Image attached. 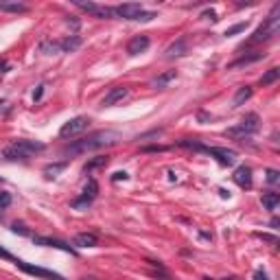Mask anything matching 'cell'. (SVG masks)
Wrapping results in <instances>:
<instances>
[{
  "instance_id": "obj_1",
  "label": "cell",
  "mask_w": 280,
  "mask_h": 280,
  "mask_svg": "<svg viewBox=\"0 0 280 280\" xmlns=\"http://www.w3.org/2000/svg\"><path fill=\"white\" fill-rule=\"evenodd\" d=\"M120 134L118 132H112V129H101V132H94L90 136L81 138V140H74L64 147V156H81V153L88 151H96V149H103V147H112V144L120 142Z\"/></svg>"
},
{
  "instance_id": "obj_2",
  "label": "cell",
  "mask_w": 280,
  "mask_h": 280,
  "mask_svg": "<svg viewBox=\"0 0 280 280\" xmlns=\"http://www.w3.org/2000/svg\"><path fill=\"white\" fill-rule=\"evenodd\" d=\"M46 149V144L42 140H13L11 144H7L2 151V158L4 160H29L31 156L35 153H42Z\"/></svg>"
},
{
  "instance_id": "obj_3",
  "label": "cell",
  "mask_w": 280,
  "mask_h": 280,
  "mask_svg": "<svg viewBox=\"0 0 280 280\" xmlns=\"http://www.w3.org/2000/svg\"><path fill=\"white\" fill-rule=\"evenodd\" d=\"M180 147H188V149H195V151H202V153H208L210 158L219 162L221 166H232L236 162V151L232 149H226V147H206V144H199V142H190V140H180Z\"/></svg>"
},
{
  "instance_id": "obj_4",
  "label": "cell",
  "mask_w": 280,
  "mask_h": 280,
  "mask_svg": "<svg viewBox=\"0 0 280 280\" xmlns=\"http://www.w3.org/2000/svg\"><path fill=\"white\" fill-rule=\"evenodd\" d=\"M258 129H260V118H258V114H247L239 125H234V127L226 129V136H228V138H234V140H243V138H247V136H252V134H256Z\"/></svg>"
},
{
  "instance_id": "obj_5",
  "label": "cell",
  "mask_w": 280,
  "mask_h": 280,
  "mask_svg": "<svg viewBox=\"0 0 280 280\" xmlns=\"http://www.w3.org/2000/svg\"><path fill=\"white\" fill-rule=\"evenodd\" d=\"M278 11H280V4H276V7L272 9V13H269V18H267V20H265V24H260L258 29H256V33L252 35L250 44H258V42H267L272 35H276L278 24H280Z\"/></svg>"
},
{
  "instance_id": "obj_6",
  "label": "cell",
  "mask_w": 280,
  "mask_h": 280,
  "mask_svg": "<svg viewBox=\"0 0 280 280\" xmlns=\"http://www.w3.org/2000/svg\"><path fill=\"white\" fill-rule=\"evenodd\" d=\"M88 125H90V118H88V116H74V118H70L68 123L62 125L59 136L62 138H74V136H79V134L86 132Z\"/></svg>"
},
{
  "instance_id": "obj_7",
  "label": "cell",
  "mask_w": 280,
  "mask_h": 280,
  "mask_svg": "<svg viewBox=\"0 0 280 280\" xmlns=\"http://www.w3.org/2000/svg\"><path fill=\"white\" fill-rule=\"evenodd\" d=\"M16 267H18V269H22L24 274H29V276H35V278H44V280H64V276H59V274H57V272H53V269L37 267V265L24 263V260H20V258L16 260Z\"/></svg>"
},
{
  "instance_id": "obj_8",
  "label": "cell",
  "mask_w": 280,
  "mask_h": 280,
  "mask_svg": "<svg viewBox=\"0 0 280 280\" xmlns=\"http://www.w3.org/2000/svg\"><path fill=\"white\" fill-rule=\"evenodd\" d=\"M96 195H99V184H96V180H88L86 188H83V195H81V197H77V199H72L70 206L79 208V210H86L96 199Z\"/></svg>"
},
{
  "instance_id": "obj_9",
  "label": "cell",
  "mask_w": 280,
  "mask_h": 280,
  "mask_svg": "<svg viewBox=\"0 0 280 280\" xmlns=\"http://www.w3.org/2000/svg\"><path fill=\"white\" fill-rule=\"evenodd\" d=\"M81 11L90 13V16L99 18V20H107V18H114V9L112 7H103V4H96V2H74Z\"/></svg>"
},
{
  "instance_id": "obj_10",
  "label": "cell",
  "mask_w": 280,
  "mask_h": 280,
  "mask_svg": "<svg viewBox=\"0 0 280 280\" xmlns=\"http://www.w3.org/2000/svg\"><path fill=\"white\" fill-rule=\"evenodd\" d=\"M142 11H144V9H142V4H140V2H125V4L114 7V16L123 18V20H138Z\"/></svg>"
},
{
  "instance_id": "obj_11",
  "label": "cell",
  "mask_w": 280,
  "mask_h": 280,
  "mask_svg": "<svg viewBox=\"0 0 280 280\" xmlns=\"http://www.w3.org/2000/svg\"><path fill=\"white\" fill-rule=\"evenodd\" d=\"M33 241L37 245H44V247H55V250H62V252H68V254L77 256V250H74L72 245L64 243V241L59 239H50V236H33Z\"/></svg>"
},
{
  "instance_id": "obj_12",
  "label": "cell",
  "mask_w": 280,
  "mask_h": 280,
  "mask_svg": "<svg viewBox=\"0 0 280 280\" xmlns=\"http://www.w3.org/2000/svg\"><path fill=\"white\" fill-rule=\"evenodd\" d=\"M149 44H151V40H149V35H136V37H132V40L127 42V55H132V57H136V55L144 53V50L149 48Z\"/></svg>"
},
{
  "instance_id": "obj_13",
  "label": "cell",
  "mask_w": 280,
  "mask_h": 280,
  "mask_svg": "<svg viewBox=\"0 0 280 280\" xmlns=\"http://www.w3.org/2000/svg\"><path fill=\"white\" fill-rule=\"evenodd\" d=\"M127 94H129V90H127V88H125V86L112 88V90L105 94V99H103V107H112V105H116V103H118V101H123Z\"/></svg>"
},
{
  "instance_id": "obj_14",
  "label": "cell",
  "mask_w": 280,
  "mask_h": 280,
  "mask_svg": "<svg viewBox=\"0 0 280 280\" xmlns=\"http://www.w3.org/2000/svg\"><path fill=\"white\" fill-rule=\"evenodd\" d=\"M232 180H234L241 188H252V169L245 164L239 166V169L234 171V175H232Z\"/></svg>"
},
{
  "instance_id": "obj_15",
  "label": "cell",
  "mask_w": 280,
  "mask_h": 280,
  "mask_svg": "<svg viewBox=\"0 0 280 280\" xmlns=\"http://www.w3.org/2000/svg\"><path fill=\"white\" fill-rule=\"evenodd\" d=\"M81 37L79 35H68L64 40H59V53H74V50L81 46Z\"/></svg>"
},
{
  "instance_id": "obj_16",
  "label": "cell",
  "mask_w": 280,
  "mask_h": 280,
  "mask_svg": "<svg viewBox=\"0 0 280 280\" xmlns=\"http://www.w3.org/2000/svg\"><path fill=\"white\" fill-rule=\"evenodd\" d=\"M74 245L77 247H96L99 245V236L92 234V232H79L74 236Z\"/></svg>"
},
{
  "instance_id": "obj_17",
  "label": "cell",
  "mask_w": 280,
  "mask_h": 280,
  "mask_svg": "<svg viewBox=\"0 0 280 280\" xmlns=\"http://www.w3.org/2000/svg\"><path fill=\"white\" fill-rule=\"evenodd\" d=\"M186 50H188V46H186V40H184V37H180V40L173 42V44L166 48V57H169V59L182 57V55H186Z\"/></svg>"
},
{
  "instance_id": "obj_18",
  "label": "cell",
  "mask_w": 280,
  "mask_h": 280,
  "mask_svg": "<svg viewBox=\"0 0 280 280\" xmlns=\"http://www.w3.org/2000/svg\"><path fill=\"white\" fill-rule=\"evenodd\" d=\"M252 94H254V90H252L250 86H241L239 90H236V94H234V99H232V105L234 107H239V105H243L245 101H250L252 99Z\"/></svg>"
},
{
  "instance_id": "obj_19",
  "label": "cell",
  "mask_w": 280,
  "mask_h": 280,
  "mask_svg": "<svg viewBox=\"0 0 280 280\" xmlns=\"http://www.w3.org/2000/svg\"><path fill=\"white\" fill-rule=\"evenodd\" d=\"M0 11H7V13H26L29 7L18 0H9V2H0Z\"/></svg>"
},
{
  "instance_id": "obj_20",
  "label": "cell",
  "mask_w": 280,
  "mask_h": 280,
  "mask_svg": "<svg viewBox=\"0 0 280 280\" xmlns=\"http://www.w3.org/2000/svg\"><path fill=\"white\" fill-rule=\"evenodd\" d=\"M107 162H110V156H96V158H92L90 162H88L86 166H83V171L86 173H92L94 169H101V166H107Z\"/></svg>"
},
{
  "instance_id": "obj_21",
  "label": "cell",
  "mask_w": 280,
  "mask_h": 280,
  "mask_svg": "<svg viewBox=\"0 0 280 280\" xmlns=\"http://www.w3.org/2000/svg\"><path fill=\"white\" fill-rule=\"evenodd\" d=\"M265 53H254V55H243V57H239L236 62H232L228 68H236V66H245V64H254L258 62V59H263Z\"/></svg>"
},
{
  "instance_id": "obj_22",
  "label": "cell",
  "mask_w": 280,
  "mask_h": 280,
  "mask_svg": "<svg viewBox=\"0 0 280 280\" xmlns=\"http://www.w3.org/2000/svg\"><path fill=\"white\" fill-rule=\"evenodd\" d=\"M66 166H68V160H64V162H55V164H48V166H44V175L48 177V180H50V177H57L64 169H66Z\"/></svg>"
},
{
  "instance_id": "obj_23",
  "label": "cell",
  "mask_w": 280,
  "mask_h": 280,
  "mask_svg": "<svg viewBox=\"0 0 280 280\" xmlns=\"http://www.w3.org/2000/svg\"><path fill=\"white\" fill-rule=\"evenodd\" d=\"M260 202H263V206L267 210H276V206L280 204V195L278 193H263Z\"/></svg>"
},
{
  "instance_id": "obj_24",
  "label": "cell",
  "mask_w": 280,
  "mask_h": 280,
  "mask_svg": "<svg viewBox=\"0 0 280 280\" xmlns=\"http://www.w3.org/2000/svg\"><path fill=\"white\" fill-rule=\"evenodd\" d=\"M40 50L44 55H55V53H59V40H44L40 44Z\"/></svg>"
},
{
  "instance_id": "obj_25",
  "label": "cell",
  "mask_w": 280,
  "mask_h": 280,
  "mask_svg": "<svg viewBox=\"0 0 280 280\" xmlns=\"http://www.w3.org/2000/svg\"><path fill=\"white\" fill-rule=\"evenodd\" d=\"M278 77H280V68H269L267 72L260 77V86H272L274 81H278Z\"/></svg>"
},
{
  "instance_id": "obj_26",
  "label": "cell",
  "mask_w": 280,
  "mask_h": 280,
  "mask_svg": "<svg viewBox=\"0 0 280 280\" xmlns=\"http://www.w3.org/2000/svg\"><path fill=\"white\" fill-rule=\"evenodd\" d=\"M175 77H177V72H175V70H166L164 74H160V77H158L156 81H153V86H156V88H164L166 83H169V81H173Z\"/></svg>"
},
{
  "instance_id": "obj_27",
  "label": "cell",
  "mask_w": 280,
  "mask_h": 280,
  "mask_svg": "<svg viewBox=\"0 0 280 280\" xmlns=\"http://www.w3.org/2000/svg\"><path fill=\"white\" fill-rule=\"evenodd\" d=\"M247 29V22H239V24H234V26H230V29L226 31V35L230 37V35H236V33H243V31Z\"/></svg>"
},
{
  "instance_id": "obj_28",
  "label": "cell",
  "mask_w": 280,
  "mask_h": 280,
  "mask_svg": "<svg viewBox=\"0 0 280 280\" xmlns=\"http://www.w3.org/2000/svg\"><path fill=\"white\" fill-rule=\"evenodd\" d=\"M11 230L13 232H16V234H22V236H29V230H26V228H24V223H13V226H11Z\"/></svg>"
},
{
  "instance_id": "obj_29",
  "label": "cell",
  "mask_w": 280,
  "mask_h": 280,
  "mask_svg": "<svg viewBox=\"0 0 280 280\" xmlns=\"http://www.w3.org/2000/svg\"><path fill=\"white\" fill-rule=\"evenodd\" d=\"M278 180H280V173H278V171H276V169H269V171H267V182H269V184H276Z\"/></svg>"
},
{
  "instance_id": "obj_30",
  "label": "cell",
  "mask_w": 280,
  "mask_h": 280,
  "mask_svg": "<svg viewBox=\"0 0 280 280\" xmlns=\"http://www.w3.org/2000/svg\"><path fill=\"white\" fill-rule=\"evenodd\" d=\"M9 204H11V195H9V193H0V210L7 208Z\"/></svg>"
},
{
  "instance_id": "obj_31",
  "label": "cell",
  "mask_w": 280,
  "mask_h": 280,
  "mask_svg": "<svg viewBox=\"0 0 280 280\" xmlns=\"http://www.w3.org/2000/svg\"><path fill=\"white\" fill-rule=\"evenodd\" d=\"M0 258H7V260H13V263H16V260H18V258H16V256H13V254H11V252H9V250H4V247H2V245H0Z\"/></svg>"
},
{
  "instance_id": "obj_32",
  "label": "cell",
  "mask_w": 280,
  "mask_h": 280,
  "mask_svg": "<svg viewBox=\"0 0 280 280\" xmlns=\"http://www.w3.org/2000/svg\"><path fill=\"white\" fill-rule=\"evenodd\" d=\"M258 239H263V241H267V243H272V245H276L278 243V239L274 234H256Z\"/></svg>"
},
{
  "instance_id": "obj_33",
  "label": "cell",
  "mask_w": 280,
  "mask_h": 280,
  "mask_svg": "<svg viewBox=\"0 0 280 280\" xmlns=\"http://www.w3.org/2000/svg\"><path fill=\"white\" fill-rule=\"evenodd\" d=\"M254 280H269V276L265 274V269H256V272H254Z\"/></svg>"
},
{
  "instance_id": "obj_34",
  "label": "cell",
  "mask_w": 280,
  "mask_h": 280,
  "mask_svg": "<svg viewBox=\"0 0 280 280\" xmlns=\"http://www.w3.org/2000/svg\"><path fill=\"white\" fill-rule=\"evenodd\" d=\"M202 18H206V20H217V13H214V9H208V11L202 13Z\"/></svg>"
},
{
  "instance_id": "obj_35",
  "label": "cell",
  "mask_w": 280,
  "mask_h": 280,
  "mask_svg": "<svg viewBox=\"0 0 280 280\" xmlns=\"http://www.w3.org/2000/svg\"><path fill=\"white\" fill-rule=\"evenodd\" d=\"M127 177H129V175L125 173V171H118V173H114V177H112V180H114V182H120V180H123V182H125Z\"/></svg>"
},
{
  "instance_id": "obj_36",
  "label": "cell",
  "mask_w": 280,
  "mask_h": 280,
  "mask_svg": "<svg viewBox=\"0 0 280 280\" xmlns=\"http://www.w3.org/2000/svg\"><path fill=\"white\" fill-rule=\"evenodd\" d=\"M42 94H44V86H37V90L33 92V101H40Z\"/></svg>"
},
{
  "instance_id": "obj_37",
  "label": "cell",
  "mask_w": 280,
  "mask_h": 280,
  "mask_svg": "<svg viewBox=\"0 0 280 280\" xmlns=\"http://www.w3.org/2000/svg\"><path fill=\"white\" fill-rule=\"evenodd\" d=\"M9 68V64H7V59H2L0 57V72H4V70Z\"/></svg>"
},
{
  "instance_id": "obj_38",
  "label": "cell",
  "mask_w": 280,
  "mask_h": 280,
  "mask_svg": "<svg viewBox=\"0 0 280 280\" xmlns=\"http://www.w3.org/2000/svg\"><path fill=\"white\" fill-rule=\"evenodd\" d=\"M278 223H280V221H278V217H274V219H272V223H269V226H272L274 230H276V228H278Z\"/></svg>"
},
{
  "instance_id": "obj_39",
  "label": "cell",
  "mask_w": 280,
  "mask_h": 280,
  "mask_svg": "<svg viewBox=\"0 0 280 280\" xmlns=\"http://www.w3.org/2000/svg\"><path fill=\"white\" fill-rule=\"evenodd\" d=\"M219 193H221V197H230V193L226 188H219Z\"/></svg>"
},
{
  "instance_id": "obj_40",
  "label": "cell",
  "mask_w": 280,
  "mask_h": 280,
  "mask_svg": "<svg viewBox=\"0 0 280 280\" xmlns=\"http://www.w3.org/2000/svg\"><path fill=\"white\" fill-rule=\"evenodd\" d=\"M204 280H210V278H204Z\"/></svg>"
},
{
  "instance_id": "obj_41",
  "label": "cell",
  "mask_w": 280,
  "mask_h": 280,
  "mask_svg": "<svg viewBox=\"0 0 280 280\" xmlns=\"http://www.w3.org/2000/svg\"><path fill=\"white\" fill-rule=\"evenodd\" d=\"M0 182H2V177H0Z\"/></svg>"
}]
</instances>
